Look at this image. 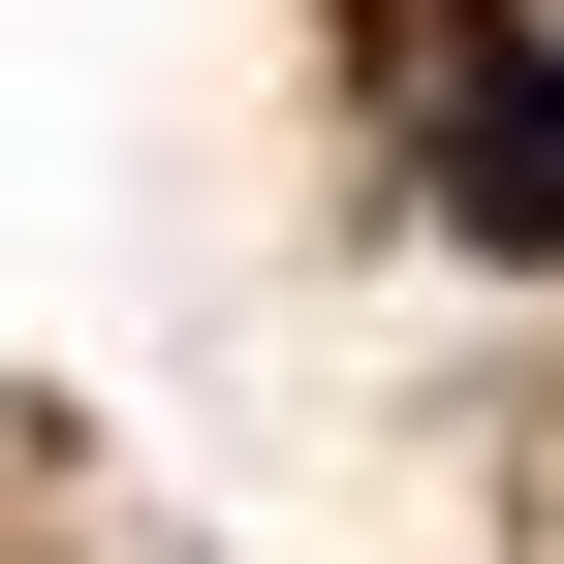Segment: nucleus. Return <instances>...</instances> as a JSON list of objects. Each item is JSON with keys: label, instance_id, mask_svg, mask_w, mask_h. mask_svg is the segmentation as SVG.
Here are the masks:
<instances>
[{"label": "nucleus", "instance_id": "f257e3e1", "mask_svg": "<svg viewBox=\"0 0 564 564\" xmlns=\"http://www.w3.org/2000/svg\"><path fill=\"white\" fill-rule=\"evenodd\" d=\"M440 220H470V251H564V63H533V32L440 63Z\"/></svg>", "mask_w": 564, "mask_h": 564}]
</instances>
